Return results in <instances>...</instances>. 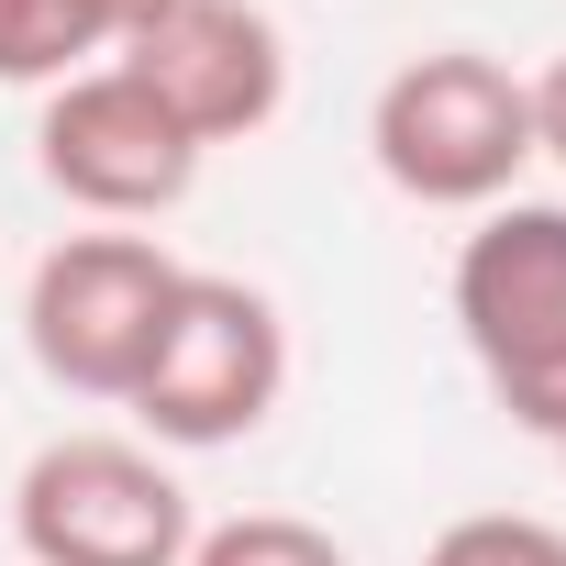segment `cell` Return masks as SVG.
Returning a JSON list of instances; mask_svg holds the SVG:
<instances>
[{"label":"cell","instance_id":"1","mask_svg":"<svg viewBox=\"0 0 566 566\" xmlns=\"http://www.w3.org/2000/svg\"><path fill=\"white\" fill-rule=\"evenodd\" d=\"M367 156L422 211H500L522 200V167H533V90L478 45H433L378 78Z\"/></svg>","mask_w":566,"mask_h":566},{"label":"cell","instance_id":"2","mask_svg":"<svg viewBox=\"0 0 566 566\" xmlns=\"http://www.w3.org/2000/svg\"><path fill=\"white\" fill-rule=\"evenodd\" d=\"M455 334L489 400L566 455V200H500L455 244Z\"/></svg>","mask_w":566,"mask_h":566},{"label":"cell","instance_id":"3","mask_svg":"<svg viewBox=\"0 0 566 566\" xmlns=\"http://www.w3.org/2000/svg\"><path fill=\"white\" fill-rule=\"evenodd\" d=\"M277 389H290V323H277L266 290H244V277H211L189 266L178 277V301H167V334L134 378V422L178 455H211V444H244Z\"/></svg>","mask_w":566,"mask_h":566},{"label":"cell","instance_id":"4","mask_svg":"<svg viewBox=\"0 0 566 566\" xmlns=\"http://www.w3.org/2000/svg\"><path fill=\"white\" fill-rule=\"evenodd\" d=\"M189 489L134 433H56L12 478V544L23 566H189Z\"/></svg>","mask_w":566,"mask_h":566},{"label":"cell","instance_id":"5","mask_svg":"<svg viewBox=\"0 0 566 566\" xmlns=\"http://www.w3.org/2000/svg\"><path fill=\"white\" fill-rule=\"evenodd\" d=\"M178 255L156 233H67L34 255L23 277V345L56 389L78 400H134L156 334H167V301H178Z\"/></svg>","mask_w":566,"mask_h":566},{"label":"cell","instance_id":"6","mask_svg":"<svg viewBox=\"0 0 566 566\" xmlns=\"http://www.w3.org/2000/svg\"><path fill=\"white\" fill-rule=\"evenodd\" d=\"M34 167L56 200H78L90 222H156L200 189V145L156 112L145 78H123L112 56L56 78L45 90V123H34Z\"/></svg>","mask_w":566,"mask_h":566},{"label":"cell","instance_id":"7","mask_svg":"<svg viewBox=\"0 0 566 566\" xmlns=\"http://www.w3.org/2000/svg\"><path fill=\"white\" fill-rule=\"evenodd\" d=\"M123 78L156 90V112L211 156V145H244L277 123V101H290V45H277V23L255 12V0H167V12H145L123 45H112Z\"/></svg>","mask_w":566,"mask_h":566},{"label":"cell","instance_id":"8","mask_svg":"<svg viewBox=\"0 0 566 566\" xmlns=\"http://www.w3.org/2000/svg\"><path fill=\"white\" fill-rule=\"evenodd\" d=\"M123 45L112 0H0V90H56Z\"/></svg>","mask_w":566,"mask_h":566},{"label":"cell","instance_id":"9","mask_svg":"<svg viewBox=\"0 0 566 566\" xmlns=\"http://www.w3.org/2000/svg\"><path fill=\"white\" fill-rule=\"evenodd\" d=\"M189 566H356V555L301 511H233V522L189 533Z\"/></svg>","mask_w":566,"mask_h":566},{"label":"cell","instance_id":"10","mask_svg":"<svg viewBox=\"0 0 566 566\" xmlns=\"http://www.w3.org/2000/svg\"><path fill=\"white\" fill-rule=\"evenodd\" d=\"M422 566H566V533L533 522V511H467V522L433 533Z\"/></svg>","mask_w":566,"mask_h":566},{"label":"cell","instance_id":"11","mask_svg":"<svg viewBox=\"0 0 566 566\" xmlns=\"http://www.w3.org/2000/svg\"><path fill=\"white\" fill-rule=\"evenodd\" d=\"M522 90H533V156H555V167H566V56H544Z\"/></svg>","mask_w":566,"mask_h":566}]
</instances>
